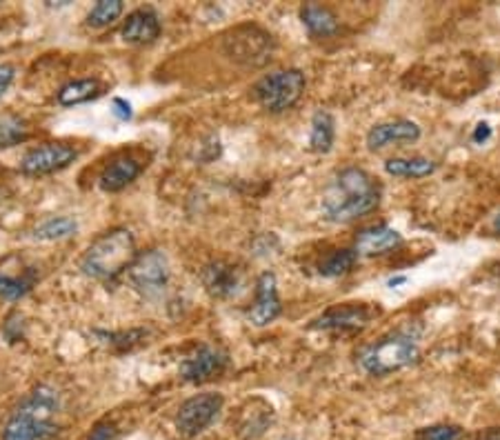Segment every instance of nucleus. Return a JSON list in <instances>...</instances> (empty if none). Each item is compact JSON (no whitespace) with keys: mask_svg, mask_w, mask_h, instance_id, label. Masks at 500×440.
Here are the masks:
<instances>
[{"mask_svg":"<svg viewBox=\"0 0 500 440\" xmlns=\"http://www.w3.org/2000/svg\"><path fill=\"white\" fill-rule=\"evenodd\" d=\"M381 202V187L361 167L341 169L322 194V214L327 220L345 225L373 211Z\"/></svg>","mask_w":500,"mask_h":440,"instance_id":"nucleus-1","label":"nucleus"},{"mask_svg":"<svg viewBox=\"0 0 500 440\" xmlns=\"http://www.w3.org/2000/svg\"><path fill=\"white\" fill-rule=\"evenodd\" d=\"M60 392L54 385L34 387L3 427V440H52L58 432Z\"/></svg>","mask_w":500,"mask_h":440,"instance_id":"nucleus-2","label":"nucleus"},{"mask_svg":"<svg viewBox=\"0 0 500 440\" xmlns=\"http://www.w3.org/2000/svg\"><path fill=\"white\" fill-rule=\"evenodd\" d=\"M136 256H138V251H136L134 234L118 227V230H109L100 234L87 247L83 261H80V270L94 281L109 282L123 274L125 270H129Z\"/></svg>","mask_w":500,"mask_h":440,"instance_id":"nucleus-3","label":"nucleus"},{"mask_svg":"<svg viewBox=\"0 0 500 440\" xmlns=\"http://www.w3.org/2000/svg\"><path fill=\"white\" fill-rule=\"evenodd\" d=\"M421 349H418V332L412 327H403L372 345L362 347L358 353V365L372 376H387V373L401 372L418 361Z\"/></svg>","mask_w":500,"mask_h":440,"instance_id":"nucleus-4","label":"nucleus"},{"mask_svg":"<svg viewBox=\"0 0 500 440\" xmlns=\"http://www.w3.org/2000/svg\"><path fill=\"white\" fill-rule=\"evenodd\" d=\"M305 85V74L301 69H278V72L262 76L254 85V96L262 109L282 114L301 100Z\"/></svg>","mask_w":500,"mask_h":440,"instance_id":"nucleus-5","label":"nucleus"},{"mask_svg":"<svg viewBox=\"0 0 500 440\" xmlns=\"http://www.w3.org/2000/svg\"><path fill=\"white\" fill-rule=\"evenodd\" d=\"M225 52L242 65H259L267 63L274 52V40L267 32H262L256 25H245V27L234 29L225 36Z\"/></svg>","mask_w":500,"mask_h":440,"instance_id":"nucleus-6","label":"nucleus"},{"mask_svg":"<svg viewBox=\"0 0 500 440\" xmlns=\"http://www.w3.org/2000/svg\"><path fill=\"white\" fill-rule=\"evenodd\" d=\"M222 404H225V398H222V394L216 392H205L199 394V396H191L189 401L180 404L179 414H176V429L185 438L199 436V434H203L219 418Z\"/></svg>","mask_w":500,"mask_h":440,"instance_id":"nucleus-7","label":"nucleus"},{"mask_svg":"<svg viewBox=\"0 0 500 440\" xmlns=\"http://www.w3.org/2000/svg\"><path fill=\"white\" fill-rule=\"evenodd\" d=\"M131 285L136 287L145 296H156L169 285L171 270L169 261L160 250H149L145 254L136 256V261L131 262L128 270Z\"/></svg>","mask_w":500,"mask_h":440,"instance_id":"nucleus-8","label":"nucleus"},{"mask_svg":"<svg viewBox=\"0 0 500 440\" xmlns=\"http://www.w3.org/2000/svg\"><path fill=\"white\" fill-rule=\"evenodd\" d=\"M230 367V353L225 349L214 345H200L199 349L183 358L180 363V378L191 385H203L207 381H214L225 369Z\"/></svg>","mask_w":500,"mask_h":440,"instance_id":"nucleus-9","label":"nucleus"},{"mask_svg":"<svg viewBox=\"0 0 500 440\" xmlns=\"http://www.w3.org/2000/svg\"><path fill=\"white\" fill-rule=\"evenodd\" d=\"M78 159V151L65 143H45L29 149L20 160V171L25 176H47L67 169Z\"/></svg>","mask_w":500,"mask_h":440,"instance_id":"nucleus-10","label":"nucleus"},{"mask_svg":"<svg viewBox=\"0 0 500 440\" xmlns=\"http://www.w3.org/2000/svg\"><path fill=\"white\" fill-rule=\"evenodd\" d=\"M282 305L278 298V285L276 276L271 271H262L256 282V302L251 310L247 312V321L254 327H267L281 316Z\"/></svg>","mask_w":500,"mask_h":440,"instance_id":"nucleus-11","label":"nucleus"},{"mask_svg":"<svg viewBox=\"0 0 500 440\" xmlns=\"http://www.w3.org/2000/svg\"><path fill=\"white\" fill-rule=\"evenodd\" d=\"M372 321V310L365 305H336L311 322V330L322 332H358Z\"/></svg>","mask_w":500,"mask_h":440,"instance_id":"nucleus-12","label":"nucleus"},{"mask_svg":"<svg viewBox=\"0 0 500 440\" xmlns=\"http://www.w3.org/2000/svg\"><path fill=\"white\" fill-rule=\"evenodd\" d=\"M200 281H203V287L211 298L225 301V298L234 296L236 290H239L240 271L239 267L231 265V262L211 261L207 262L203 271H200Z\"/></svg>","mask_w":500,"mask_h":440,"instance_id":"nucleus-13","label":"nucleus"},{"mask_svg":"<svg viewBox=\"0 0 500 440\" xmlns=\"http://www.w3.org/2000/svg\"><path fill=\"white\" fill-rule=\"evenodd\" d=\"M143 160H138L136 156H118V159L111 160L103 169V174L98 176V187L103 191H107V194L123 191L125 187L134 183V180L143 174Z\"/></svg>","mask_w":500,"mask_h":440,"instance_id":"nucleus-14","label":"nucleus"},{"mask_svg":"<svg viewBox=\"0 0 500 440\" xmlns=\"http://www.w3.org/2000/svg\"><path fill=\"white\" fill-rule=\"evenodd\" d=\"M418 138H421V128L412 120H387V123H378L370 129L367 147L376 151L392 143H416Z\"/></svg>","mask_w":500,"mask_h":440,"instance_id":"nucleus-15","label":"nucleus"},{"mask_svg":"<svg viewBox=\"0 0 500 440\" xmlns=\"http://www.w3.org/2000/svg\"><path fill=\"white\" fill-rule=\"evenodd\" d=\"M120 36L129 45H149L160 36V18L151 7H140L131 12L123 23Z\"/></svg>","mask_w":500,"mask_h":440,"instance_id":"nucleus-16","label":"nucleus"},{"mask_svg":"<svg viewBox=\"0 0 500 440\" xmlns=\"http://www.w3.org/2000/svg\"><path fill=\"white\" fill-rule=\"evenodd\" d=\"M401 242L403 236L396 230H392L387 225H373L358 231L353 250H356L358 256H381L401 247Z\"/></svg>","mask_w":500,"mask_h":440,"instance_id":"nucleus-17","label":"nucleus"},{"mask_svg":"<svg viewBox=\"0 0 500 440\" xmlns=\"http://www.w3.org/2000/svg\"><path fill=\"white\" fill-rule=\"evenodd\" d=\"M301 18H302V25L307 27V32L316 38H330L338 32V27H341L336 14H333L330 7H325V5H316V3L302 5Z\"/></svg>","mask_w":500,"mask_h":440,"instance_id":"nucleus-18","label":"nucleus"},{"mask_svg":"<svg viewBox=\"0 0 500 440\" xmlns=\"http://www.w3.org/2000/svg\"><path fill=\"white\" fill-rule=\"evenodd\" d=\"M250 409H242L240 421H239V434L245 440H254L265 434V429L270 427L274 421V412L265 401H251L247 404Z\"/></svg>","mask_w":500,"mask_h":440,"instance_id":"nucleus-19","label":"nucleus"},{"mask_svg":"<svg viewBox=\"0 0 500 440\" xmlns=\"http://www.w3.org/2000/svg\"><path fill=\"white\" fill-rule=\"evenodd\" d=\"M103 94V85L100 80L96 78H80V80H72V83L63 85L56 94V100L63 107H74V105H83L89 103V100L98 98Z\"/></svg>","mask_w":500,"mask_h":440,"instance_id":"nucleus-20","label":"nucleus"},{"mask_svg":"<svg viewBox=\"0 0 500 440\" xmlns=\"http://www.w3.org/2000/svg\"><path fill=\"white\" fill-rule=\"evenodd\" d=\"M333 138H336V120L327 109H318L311 118L310 149L314 154H330Z\"/></svg>","mask_w":500,"mask_h":440,"instance_id":"nucleus-21","label":"nucleus"},{"mask_svg":"<svg viewBox=\"0 0 500 440\" xmlns=\"http://www.w3.org/2000/svg\"><path fill=\"white\" fill-rule=\"evenodd\" d=\"M385 171L389 176L398 179H425V176L436 171V163L429 159H389L385 163Z\"/></svg>","mask_w":500,"mask_h":440,"instance_id":"nucleus-22","label":"nucleus"},{"mask_svg":"<svg viewBox=\"0 0 500 440\" xmlns=\"http://www.w3.org/2000/svg\"><path fill=\"white\" fill-rule=\"evenodd\" d=\"M78 231V222L69 216H52V219L38 222L34 230L36 240H65Z\"/></svg>","mask_w":500,"mask_h":440,"instance_id":"nucleus-23","label":"nucleus"},{"mask_svg":"<svg viewBox=\"0 0 500 440\" xmlns=\"http://www.w3.org/2000/svg\"><path fill=\"white\" fill-rule=\"evenodd\" d=\"M356 250H336L333 254H330L325 258V261L321 262V267H318V274L325 276V278H341L345 274H350L353 270V265H356L358 261Z\"/></svg>","mask_w":500,"mask_h":440,"instance_id":"nucleus-24","label":"nucleus"},{"mask_svg":"<svg viewBox=\"0 0 500 440\" xmlns=\"http://www.w3.org/2000/svg\"><path fill=\"white\" fill-rule=\"evenodd\" d=\"M27 136H29V129L23 118H18V116H12V114L0 116V149L23 143V140H27Z\"/></svg>","mask_w":500,"mask_h":440,"instance_id":"nucleus-25","label":"nucleus"},{"mask_svg":"<svg viewBox=\"0 0 500 440\" xmlns=\"http://www.w3.org/2000/svg\"><path fill=\"white\" fill-rule=\"evenodd\" d=\"M125 5L120 3V0H100V3H96L92 7V12L87 14V25L89 27H107V25L116 23V20L120 18V14H123Z\"/></svg>","mask_w":500,"mask_h":440,"instance_id":"nucleus-26","label":"nucleus"},{"mask_svg":"<svg viewBox=\"0 0 500 440\" xmlns=\"http://www.w3.org/2000/svg\"><path fill=\"white\" fill-rule=\"evenodd\" d=\"M34 281H36L34 271H29L27 276L0 274V298H3V301H20V298H25L32 292Z\"/></svg>","mask_w":500,"mask_h":440,"instance_id":"nucleus-27","label":"nucleus"},{"mask_svg":"<svg viewBox=\"0 0 500 440\" xmlns=\"http://www.w3.org/2000/svg\"><path fill=\"white\" fill-rule=\"evenodd\" d=\"M461 434V427L456 425H434V427L423 429L418 434V440H458Z\"/></svg>","mask_w":500,"mask_h":440,"instance_id":"nucleus-28","label":"nucleus"},{"mask_svg":"<svg viewBox=\"0 0 500 440\" xmlns=\"http://www.w3.org/2000/svg\"><path fill=\"white\" fill-rule=\"evenodd\" d=\"M116 436H118V429H116V425L109 421H103V423L96 425L87 440H116Z\"/></svg>","mask_w":500,"mask_h":440,"instance_id":"nucleus-29","label":"nucleus"},{"mask_svg":"<svg viewBox=\"0 0 500 440\" xmlns=\"http://www.w3.org/2000/svg\"><path fill=\"white\" fill-rule=\"evenodd\" d=\"M14 78H16V67H14V65H9V63L0 65V98H3V96L9 92Z\"/></svg>","mask_w":500,"mask_h":440,"instance_id":"nucleus-30","label":"nucleus"},{"mask_svg":"<svg viewBox=\"0 0 500 440\" xmlns=\"http://www.w3.org/2000/svg\"><path fill=\"white\" fill-rule=\"evenodd\" d=\"M111 114L118 120H129L134 111H131V105L125 98H114L111 100Z\"/></svg>","mask_w":500,"mask_h":440,"instance_id":"nucleus-31","label":"nucleus"},{"mask_svg":"<svg viewBox=\"0 0 500 440\" xmlns=\"http://www.w3.org/2000/svg\"><path fill=\"white\" fill-rule=\"evenodd\" d=\"M474 143H485V140H489L492 138V128H489L487 123H481V125H476V131H474Z\"/></svg>","mask_w":500,"mask_h":440,"instance_id":"nucleus-32","label":"nucleus"},{"mask_svg":"<svg viewBox=\"0 0 500 440\" xmlns=\"http://www.w3.org/2000/svg\"><path fill=\"white\" fill-rule=\"evenodd\" d=\"M478 440H500V427L487 429V432L481 434V438H478Z\"/></svg>","mask_w":500,"mask_h":440,"instance_id":"nucleus-33","label":"nucleus"},{"mask_svg":"<svg viewBox=\"0 0 500 440\" xmlns=\"http://www.w3.org/2000/svg\"><path fill=\"white\" fill-rule=\"evenodd\" d=\"M405 281H407L405 276H396V278H389L387 285H389V287H396V285H403V282H405Z\"/></svg>","mask_w":500,"mask_h":440,"instance_id":"nucleus-34","label":"nucleus"},{"mask_svg":"<svg viewBox=\"0 0 500 440\" xmlns=\"http://www.w3.org/2000/svg\"><path fill=\"white\" fill-rule=\"evenodd\" d=\"M494 230H496L498 234H500V214L496 216V219H494Z\"/></svg>","mask_w":500,"mask_h":440,"instance_id":"nucleus-35","label":"nucleus"}]
</instances>
